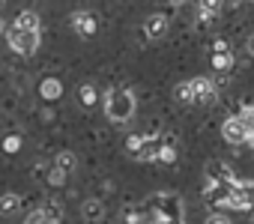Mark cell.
I'll use <instances>...</instances> for the list:
<instances>
[{
  "mask_svg": "<svg viewBox=\"0 0 254 224\" xmlns=\"http://www.w3.org/2000/svg\"><path fill=\"white\" fill-rule=\"evenodd\" d=\"M105 114H108L114 123L132 120V114H135V93L126 90V87L108 90V93H105Z\"/></svg>",
  "mask_w": 254,
  "mask_h": 224,
  "instance_id": "obj_1",
  "label": "cell"
},
{
  "mask_svg": "<svg viewBox=\"0 0 254 224\" xmlns=\"http://www.w3.org/2000/svg\"><path fill=\"white\" fill-rule=\"evenodd\" d=\"M6 42H9L12 51H18V54L27 57V54H36V48H39V33H27V30L12 27L9 36H6Z\"/></svg>",
  "mask_w": 254,
  "mask_h": 224,
  "instance_id": "obj_2",
  "label": "cell"
},
{
  "mask_svg": "<svg viewBox=\"0 0 254 224\" xmlns=\"http://www.w3.org/2000/svg\"><path fill=\"white\" fill-rule=\"evenodd\" d=\"M221 138H224L227 144H233V147H242L245 141H251L245 123H242L239 117H227V120H224V126H221Z\"/></svg>",
  "mask_w": 254,
  "mask_h": 224,
  "instance_id": "obj_3",
  "label": "cell"
},
{
  "mask_svg": "<svg viewBox=\"0 0 254 224\" xmlns=\"http://www.w3.org/2000/svg\"><path fill=\"white\" fill-rule=\"evenodd\" d=\"M191 93H194V105H206L215 99V84L209 78H191Z\"/></svg>",
  "mask_w": 254,
  "mask_h": 224,
  "instance_id": "obj_4",
  "label": "cell"
},
{
  "mask_svg": "<svg viewBox=\"0 0 254 224\" xmlns=\"http://www.w3.org/2000/svg\"><path fill=\"white\" fill-rule=\"evenodd\" d=\"M72 30H75L78 36H93V33H96V18H93V12H84V9L72 12Z\"/></svg>",
  "mask_w": 254,
  "mask_h": 224,
  "instance_id": "obj_5",
  "label": "cell"
},
{
  "mask_svg": "<svg viewBox=\"0 0 254 224\" xmlns=\"http://www.w3.org/2000/svg\"><path fill=\"white\" fill-rule=\"evenodd\" d=\"M168 33V18L165 15H150L144 18V36L147 39H162Z\"/></svg>",
  "mask_w": 254,
  "mask_h": 224,
  "instance_id": "obj_6",
  "label": "cell"
},
{
  "mask_svg": "<svg viewBox=\"0 0 254 224\" xmlns=\"http://www.w3.org/2000/svg\"><path fill=\"white\" fill-rule=\"evenodd\" d=\"M15 27H18V30H27V33H39V12H33V9L18 12Z\"/></svg>",
  "mask_w": 254,
  "mask_h": 224,
  "instance_id": "obj_7",
  "label": "cell"
},
{
  "mask_svg": "<svg viewBox=\"0 0 254 224\" xmlns=\"http://www.w3.org/2000/svg\"><path fill=\"white\" fill-rule=\"evenodd\" d=\"M224 206H230V209H248V206H251V194H248L245 188H230Z\"/></svg>",
  "mask_w": 254,
  "mask_h": 224,
  "instance_id": "obj_8",
  "label": "cell"
},
{
  "mask_svg": "<svg viewBox=\"0 0 254 224\" xmlns=\"http://www.w3.org/2000/svg\"><path fill=\"white\" fill-rule=\"evenodd\" d=\"M159 150H162V147H159L153 138H144V144H141V150H138L135 159H138V162H153V159H159Z\"/></svg>",
  "mask_w": 254,
  "mask_h": 224,
  "instance_id": "obj_9",
  "label": "cell"
},
{
  "mask_svg": "<svg viewBox=\"0 0 254 224\" xmlns=\"http://www.w3.org/2000/svg\"><path fill=\"white\" fill-rule=\"evenodd\" d=\"M18 209H21L18 194H0V215H15Z\"/></svg>",
  "mask_w": 254,
  "mask_h": 224,
  "instance_id": "obj_10",
  "label": "cell"
},
{
  "mask_svg": "<svg viewBox=\"0 0 254 224\" xmlns=\"http://www.w3.org/2000/svg\"><path fill=\"white\" fill-rule=\"evenodd\" d=\"M212 66H215L218 72H230V69H233V54H230V51H215V54H212Z\"/></svg>",
  "mask_w": 254,
  "mask_h": 224,
  "instance_id": "obj_11",
  "label": "cell"
},
{
  "mask_svg": "<svg viewBox=\"0 0 254 224\" xmlns=\"http://www.w3.org/2000/svg\"><path fill=\"white\" fill-rule=\"evenodd\" d=\"M63 93V84L57 81V78H48V81H42V96L45 99H57Z\"/></svg>",
  "mask_w": 254,
  "mask_h": 224,
  "instance_id": "obj_12",
  "label": "cell"
},
{
  "mask_svg": "<svg viewBox=\"0 0 254 224\" xmlns=\"http://www.w3.org/2000/svg\"><path fill=\"white\" fill-rule=\"evenodd\" d=\"M24 224H57V221H54V215H48L45 209H36V212H30V215H27V221H24Z\"/></svg>",
  "mask_w": 254,
  "mask_h": 224,
  "instance_id": "obj_13",
  "label": "cell"
},
{
  "mask_svg": "<svg viewBox=\"0 0 254 224\" xmlns=\"http://www.w3.org/2000/svg\"><path fill=\"white\" fill-rule=\"evenodd\" d=\"M174 96H177L180 102H194V93H191V81H186V84H177Z\"/></svg>",
  "mask_w": 254,
  "mask_h": 224,
  "instance_id": "obj_14",
  "label": "cell"
},
{
  "mask_svg": "<svg viewBox=\"0 0 254 224\" xmlns=\"http://www.w3.org/2000/svg\"><path fill=\"white\" fill-rule=\"evenodd\" d=\"M54 168H57V170H63V173H66V170H72V168H75V156H72V153H60Z\"/></svg>",
  "mask_w": 254,
  "mask_h": 224,
  "instance_id": "obj_15",
  "label": "cell"
},
{
  "mask_svg": "<svg viewBox=\"0 0 254 224\" xmlns=\"http://www.w3.org/2000/svg\"><path fill=\"white\" fill-rule=\"evenodd\" d=\"M159 162H165V165L177 162V150H174V144H165V147L159 150Z\"/></svg>",
  "mask_w": 254,
  "mask_h": 224,
  "instance_id": "obj_16",
  "label": "cell"
},
{
  "mask_svg": "<svg viewBox=\"0 0 254 224\" xmlns=\"http://www.w3.org/2000/svg\"><path fill=\"white\" fill-rule=\"evenodd\" d=\"M239 120L245 123V129H248V135L254 138V108H245L242 114H239Z\"/></svg>",
  "mask_w": 254,
  "mask_h": 224,
  "instance_id": "obj_17",
  "label": "cell"
},
{
  "mask_svg": "<svg viewBox=\"0 0 254 224\" xmlns=\"http://www.w3.org/2000/svg\"><path fill=\"white\" fill-rule=\"evenodd\" d=\"M78 99H81L84 105H93V102H96V90H93L90 84H84V87L78 90Z\"/></svg>",
  "mask_w": 254,
  "mask_h": 224,
  "instance_id": "obj_18",
  "label": "cell"
},
{
  "mask_svg": "<svg viewBox=\"0 0 254 224\" xmlns=\"http://www.w3.org/2000/svg\"><path fill=\"white\" fill-rule=\"evenodd\" d=\"M84 215H87V218H99V215H102V206H99L96 200H87V203H84Z\"/></svg>",
  "mask_w": 254,
  "mask_h": 224,
  "instance_id": "obj_19",
  "label": "cell"
},
{
  "mask_svg": "<svg viewBox=\"0 0 254 224\" xmlns=\"http://www.w3.org/2000/svg\"><path fill=\"white\" fill-rule=\"evenodd\" d=\"M203 224H233V221H230L227 215H221V212H212V215H209Z\"/></svg>",
  "mask_w": 254,
  "mask_h": 224,
  "instance_id": "obj_20",
  "label": "cell"
},
{
  "mask_svg": "<svg viewBox=\"0 0 254 224\" xmlns=\"http://www.w3.org/2000/svg\"><path fill=\"white\" fill-rule=\"evenodd\" d=\"M141 144H144V138H129V141H126V150H129L132 156H138V150H141Z\"/></svg>",
  "mask_w": 254,
  "mask_h": 224,
  "instance_id": "obj_21",
  "label": "cell"
},
{
  "mask_svg": "<svg viewBox=\"0 0 254 224\" xmlns=\"http://www.w3.org/2000/svg\"><path fill=\"white\" fill-rule=\"evenodd\" d=\"M123 221H126V224H141V215L132 212V209H126V212H123Z\"/></svg>",
  "mask_w": 254,
  "mask_h": 224,
  "instance_id": "obj_22",
  "label": "cell"
},
{
  "mask_svg": "<svg viewBox=\"0 0 254 224\" xmlns=\"http://www.w3.org/2000/svg\"><path fill=\"white\" fill-rule=\"evenodd\" d=\"M18 147H21V141H18V138H6V141H3V150H6V153H15Z\"/></svg>",
  "mask_w": 254,
  "mask_h": 224,
  "instance_id": "obj_23",
  "label": "cell"
},
{
  "mask_svg": "<svg viewBox=\"0 0 254 224\" xmlns=\"http://www.w3.org/2000/svg\"><path fill=\"white\" fill-rule=\"evenodd\" d=\"M63 176H66V173L54 168V170H51V179H48V182H51V185H60V182H63Z\"/></svg>",
  "mask_w": 254,
  "mask_h": 224,
  "instance_id": "obj_24",
  "label": "cell"
},
{
  "mask_svg": "<svg viewBox=\"0 0 254 224\" xmlns=\"http://www.w3.org/2000/svg\"><path fill=\"white\" fill-rule=\"evenodd\" d=\"M245 48H248V54H251V57H254V33H251V36H248V42H245Z\"/></svg>",
  "mask_w": 254,
  "mask_h": 224,
  "instance_id": "obj_25",
  "label": "cell"
},
{
  "mask_svg": "<svg viewBox=\"0 0 254 224\" xmlns=\"http://www.w3.org/2000/svg\"><path fill=\"white\" fill-rule=\"evenodd\" d=\"M215 51H230V48H227V42H224V39H218V42H215Z\"/></svg>",
  "mask_w": 254,
  "mask_h": 224,
  "instance_id": "obj_26",
  "label": "cell"
},
{
  "mask_svg": "<svg viewBox=\"0 0 254 224\" xmlns=\"http://www.w3.org/2000/svg\"><path fill=\"white\" fill-rule=\"evenodd\" d=\"M0 33H3V18H0Z\"/></svg>",
  "mask_w": 254,
  "mask_h": 224,
  "instance_id": "obj_27",
  "label": "cell"
}]
</instances>
